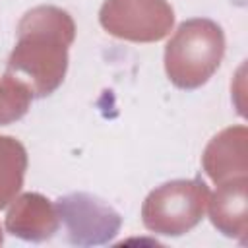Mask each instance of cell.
Wrapping results in <instances>:
<instances>
[{"label": "cell", "instance_id": "6da1fadb", "mask_svg": "<svg viewBox=\"0 0 248 248\" xmlns=\"http://www.w3.org/2000/svg\"><path fill=\"white\" fill-rule=\"evenodd\" d=\"M74 39L76 23L66 10L37 6L17 23V41L6 72L25 81L35 97H46L64 81Z\"/></svg>", "mask_w": 248, "mask_h": 248}, {"label": "cell", "instance_id": "7a4b0ae2", "mask_svg": "<svg viewBox=\"0 0 248 248\" xmlns=\"http://www.w3.org/2000/svg\"><path fill=\"white\" fill-rule=\"evenodd\" d=\"M223 54V29L207 17H194L180 23L167 43L165 70L176 87L196 89L215 74Z\"/></svg>", "mask_w": 248, "mask_h": 248}, {"label": "cell", "instance_id": "3957f363", "mask_svg": "<svg viewBox=\"0 0 248 248\" xmlns=\"http://www.w3.org/2000/svg\"><path fill=\"white\" fill-rule=\"evenodd\" d=\"M209 190L198 178L170 180L155 188L141 205V221L155 234L180 236L194 229L207 207Z\"/></svg>", "mask_w": 248, "mask_h": 248}, {"label": "cell", "instance_id": "277c9868", "mask_svg": "<svg viewBox=\"0 0 248 248\" xmlns=\"http://www.w3.org/2000/svg\"><path fill=\"white\" fill-rule=\"evenodd\" d=\"M99 21L118 39L155 43L170 33L174 12L167 0H105Z\"/></svg>", "mask_w": 248, "mask_h": 248}, {"label": "cell", "instance_id": "5b68a950", "mask_svg": "<svg viewBox=\"0 0 248 248\" xmlns=\"http://www.w3.org/2000/svg\"><path fill=\"white\" fill-rule=\"evenodd\" d=\"M54 207L68 240L78 246L105 244L118 234L122 225V217L114 207L85 192L62 196Z\"/></svg>", "mask_w": 248, "mask_h": 248}, {"label": "cell", "instance_id": "8992f818", "mask_svg": "<svg viewBox=\"0 0 248 248\" xmlns=\"http://www.w3.org/2000/svg\"><path fill=\"white\" fill-rule=\"evenodd\" d=\"M56 207L41 194H23L6 215V229L25 240H46L58 231Z\"/></svg>", "mask_w": 248, "mask_h": 248}, {"label": "cell", "instance_id": "52a82bcc", "mask_svg": "<svg viewBox=\"0 0 248 248\" xmlns=\"http://www.w3.org/2000/svg\"><path fill=\"white\" fill-rule=\"evenodd\" d=\"M202 163L217 184L234 176H246V128H227L215 136L205 147Z\"/></svg>", "mask_w": 248, "mask_h": 248}, {"label": "cell", "instance_id": "ba28073f", "mask_svg": "<svg viewBox=\"0 0 248 248\" xmlns=\"http://www.w3.org/2000/svg\"><path fill=\"white\" fill-rule=\"evenodd\" d=\"M209 203L211 223L227 236L246 238V176L219 182Z\"/></svg>", "mask_w": 248, "mask_h": 248}, {"label": "cell", "instance_id": "9c48e42d", "mask_svg": "<svg viewBox=\"0 0 248 248\" xmlns=\"http://www.w3.org/2000/svg\"><path fill=\"white\" fill-rule=\"evenodd\" d=\"M27 151L16 138L0 136V209H4L23 186Z\"/></svg>", "mask_w": 248, "mask_h": 248}, {"label": "cell", "instance_id": "30bf717a", "mask_svg": "<svg viewBox=\"0 0 248 248\" xmlns=\"http://www.w3.org/2000/svg\"><path fill=\"white\" fill-rule=\"evenodd\" d=\"M33 91L31 87L12 74L0 78V126L12 124L25 116L31 105Z\"/></svg>", "mask_w": 248, "mask_h": 248}, {"label": "cell", "instance_id": "8fae6325", "mask_svg": "<svg viewBox=\"0 0 248 248\" xmlns=\"http://www.w3.org/2000/svg\"><path fill=\"white\" fill-rule=\"evenodd\" d=\"M0 244H2V232H0Z\"/></svg>", "mask_w": 248, "mask_h": 248}]
</instances>
